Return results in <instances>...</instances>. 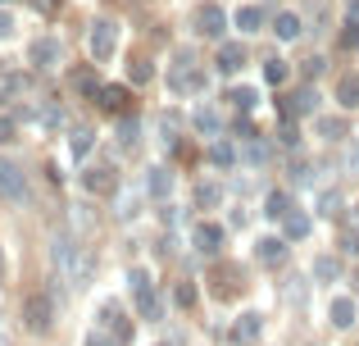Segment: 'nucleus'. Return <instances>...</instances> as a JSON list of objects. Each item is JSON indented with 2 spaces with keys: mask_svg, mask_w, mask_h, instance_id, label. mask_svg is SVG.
Masks as SVG:
<instances>
[{
  "mask_svg": "<svg viewBox=\"0 0 359 346\" xmlns=\"http://www.w3.org/2000/svg\"><path fill=\"white\" fill-rule=\"evenodd\" d=\"M191 27H196V36H205V41H223L228 14H223V5H219V0H205V5H196Z\"/></svg>",
  "mask_w": 359,
  "mask_h": 346,
  "instance_id": "obj_1",
  "label": "nucleus"
},
{
  "mask_svg": "<svg viewBox=\"0 0 359 346\" xmlns=\"http://www.w3.org/2000/svg\"><path fill=\"white\" fill-rule=\"evenodd\" d=\"M50 260H55L64 283H78V241H73L69 232H55L50 237Z\"/></svg>",
  "mask_w": 359,
  "mask_h": 346,
  "instance_id": "obj_2",
  "label": "nucleus"
},
{
  "mask_svg": "<svg viewBox=\"0 0 359 346\" xmlns=\"http://www.w3.org/2000/svg\"><path fill=\"white\" fill-rule=\"evenodd\" d=\"M0 201L27 205V178H23V169H18L14 160H5V155H0Z\"/></svg>",
  "mask_w": 359,
  "mask_h": 346,
  "instance_id": "obj_3",
  "label": "nucleus"
},
{
  "mask_svg": "<svg viewBox=\"0 0 359 346\" xmlns=\"http://www.w3.org/2000/svg\"><path fill=\"white\" fill-rule=\"evenodd\" d=\"M23 324H27V333H50V324H55V301L50 296H41V292H32L23 301Z\"/></svg>",
  "mask_w": 359,
  "mask_h": 346,
  "instance_id": "obj_4",
  "label": "nucleus"
},
{
  "mask_svg": "<svg viewBox=\"0 0 359 346\" xmlns=\"http://www.w3.org/2000/svg\"><path fill=\"white\" fill-rule=\"evenodd\" d=\"M114 46H118V23L114 18H96V23H91V55H96V60H109Z\"/></svg>",
  "mask_w": 359,
  "mask_h": 346,
  "instance_id": "obj_5",
  "label": "nucleus"
},
{
  "mask_svg": "<svg viewBox=\"0 0 359 346\" xmlns=\"http://www.w3.org/2000/svg\"><path fill=\"white\" fill-rule=\"evenodd\" d=\"M132 287H137V310H141V319H159L164 301H159L155 287L146 283V269H132Z\"/></svg>",
  "mask_w": 359,
  "mask_h": 346,
  "instance_id": "obj_6",
  "label": "nucleus"
},
{
  "mask_svg": "<svg viewBox=\"0 0 359 346\" xmlns=\"http://www.w3.org/2000/svg\"><path fill=\"white\" fill-rule=\"evenodd\" d=\"M27 55H32V64H36V69H55V64L64 60V46H60V36H36Z\"/></svg>",
  "mask_w": 359,
  "mask_h": 346,
  "instance_id": "obj_7",
  "label": "nucleus"
},
{
  "mask_svg": "<svg viewBox=\"0 0 359 346\" xmlns=\"http://www.w3.org/2000/svg\"><path fill=\"white\" fill-rule=\"evenodd\" d=\"M191 241H196V251H201V255H214V251H223L228 232H223V223H196Z\"/></svg>",
  "mask_w": 359,
  "mask_h": 346,
  "instance_id": "obj_8",
  "label": "nucleus"
},
{
  "mask_svg": "<svg viewBox=\"0 0 359 346\" xmlns=\"http://www.w3.org/2000/svg\"><path fill=\"white\" fill-rule=\"evenodd\" d=\"M82 187H87L91 196H105V192H114V187H118V173L105 169V164H91V169H82Z\"/></svg>",
  "mask_w": 359,
  "mask_h": 346,
  "instance_id": "obj_9",
  "label": "nucleus"
},
{
  "mask_svg": "<svg viewBox=\"0 0 359 346\" xmlns=\"http://www.w3.org/2000/svg\"><path fill=\"white\" fill-rule=\"evenodd\" d=\"M255 255H259L264 269H282V265H287V241H282V237H264L259 246H255Z\"/></svg>",
  "mask_w": 359,
  "mask_h": 346,
  "instance_id": "obj_10",
  "label": "nucleus"
},
{
  "mask_svg": "<svg viewBox=\"0 0 359 346\" xmlns=\"http://www.w3.org/2000/svg\"><path fill=\"white\" fill-rule=\"evenodd\" d=\"M214 64H219V73H237V69H245V46H237V41H219V55H214Z\"/></svg>",
  "mask_w": 359,
  "mask_h": 346,
  "instance_id": "obj_11",
  "label": "nucleus"
},
{
  "mask_svg": "<svg viewBox=\"0 0 359 346\" xmlns=\"http://www.w3.org/2000/svg\"><path fill=\"white\" fill-rule=\"evenodd\" d=\"M96 105L105 109V114H128V105H132V96H128V87H100V96H96Z\"/></svg>",
  "mask_w": 359,
  "mask_h": 346,
  "instance_id": "obj_12",
  "label": "nucleus"
},
{
  "mask_svg": "<svg viewBox=\"0 0 359 346\" xmlns=\"http://www.w3.org/2000/svg\"><path fill=\"white\" fill-rule=\"evenodd\" d=\"M337 105L359 109V73H341V78H337Z\"/></svg>",
  "mask_w": 359,
  "mask_h": 346,
  "instance_id": "obj_13",
  "label": "nucleus"
},
{
  "mask_svg": "<svg viewBox=\"0 0 359 346\" xmlns=\"http://www.w3.org/2000/svg\"><path fill=\"white\" fill-rule=\"evenodd\" d=\"M273 32H278L282 41H296V36L305 32V23H300V14H291V9H282V14L273 18Z\"/></svg>",
  "mask_w": 359,
  "mask_h": 346,
  "instance_id": "obj_14",
  "label": "nucleus"
},
{
  "mask_svg": "<svg viewBox=\"0 0 359 346\" xmlns=\"http://www.w3.org/2000/svg\"><path fill=\"white\" fill-rule=\"evenodd\" d=\"M327 319H332V328H351L355 324V301L351 296H337V301L327 305Z\"/></svg>",
  "mask_w": 359,
  "mask_h": 346,
  "instance_id": "obj_15",
  "label": "nucleus"
},
{
  "mask_svg": "<svg viewBox=\"0 0 359 346\" xmlns=\"http://www.w3.org/2000/svg\"><path fill=\"white\" fill-rule=\"evenodd\" d=\"M91 146H96V133H91L87 124H82V128H73V133H69V151L78 155V160H87V155H91Z\"/></svg>",
  "mask_w": 359,
  "mask_h": 346,
  "instance_id": "obj_16",
  "label": "nucleus"
},
{
  "mask_svg": "<svg viewBox=\"0 0 359 346\" xmlns=\"http://www.w3.org/2000/svg\"><path fill=\"white\" fill-rule=\"evenodd\" d=\"M168 192H173V173H168V169H150V178H146V196L164 201Z\"/></svg>",
  "mask_w": 359,
  "mask_h": 346,
  "instance_id": "obj_17",
  "label": "nucleus"
},
{
  "mask_svg": "<svg viewBox=\"0 0 359 346\" xmlns=\"http://www.w3.org/2000/svg\"><path fill=\"white\" fill-rule=\"evenodd\" d=\"M73 91H78V96H87V100H96L100 96V78L91 69H78V73H73Z\"/></svg>",
  "mask_w": 359,
  "mask_h": 346,
  "instance_id": "obj_18",
  "label": "nucleus"
},
{
  "mask_svg": "<svg viewBox=\"0 0 359 346\" xmlns=\"http://www.w3.org/2000/svg\"><path fill=\"white\" fill-rule=\"evenodd\" d=\"M232 23H237L241 32H259V27H264V9H259V5H241Z\"/></svg>",
  "mask_w": 359,
  "mask_h": 346,
  "instance_id": "obj_19",
  "label": "nucleus"
},
{
  "mask_svg": "<svg viewBox=\"0 0 359 346\" xmlns=\"http://www.w3.org/2000/svg\"><path fill=\"white\" fill-rule=\"evenodd\" d=\"M264 214H269V219H287V214H291V196H287V192H269Z\"/></svg>",
  "mask_w": 359,
  "mask_h": 346,
  "instance_id": "obj_20",
  "label": "nucleus"
},
{
  "mask_svg": "<svg viewBox=\"0 0 359 346\" xmlns=\"http://www.w3.org/2000/svg\"><path fill=\"white\" fill-rule=\"evenodd\" d=\"M219 201H223V187L219 182H201V187H196V205H201V210H214Z\"/></svg>",
  "mask_w": 359,
  "mask_h": 346,
  "instance_id": "obj_21",
  "label": "nucleus"
},
{
  "mask_svg": "<svg viewBox=\"0 0 359 346\" xmlns=\"http://www.w3.org/2000/svg\"><path fill=\"white\" fill-rule=\"evenodd\" d=\"M173 305H177V310H191V305H196V283H191V278H182V283L173 287Z\"/></svg>",
  "mask_w": 359,
  "mask_h": 346,
  "instance_id": "obj_22",
  "label": "nucleus"
},
{
  "mask_svg": "<svg viewBox=\"0 0 359 346\" xmlns=\"http://www.w3.org/2000/svg\"><path fill=\"white\" fill-rule=\"evenodd\" d=\"M196 133H205V137H219V114H214V109H196Z\"/></svg>",
  "mask_w": 359,
  "mask_h": 346,
  "instance_id": "obj_23",
  "label": "nucleus"
},
{
  "mask_svg": "<svg viewBox=\"0 0 359 346\" xmlns=\"http://www.w3.org/2000/svg\"><path fill=\"white\" fill-rule=\"evenodd\" d=\"M264 78L273 82V87H282V82L291 78V69H287V60H264Z\"/></svg>",
  "mask_w": 359,
  "mask_h": 346,
  "instance_id": "obj_24",
  "label": "nucleus"
},
{
  "mask_svg": "<svg viewBox=\"0 0 359 346\" xmlns=\"http://www.w3.org/2000/svg\"><path fill=\"white\" fill-rule=\"evenodd\" d=\"M314 274L323 278V283H332V278L341 274V260H337V255H318V260H314Z\"/></svg>",
  "mask_w": 359,
  "mask_h": 346,
  "instance_id": "obj_25",
  "label": "nucleus"
},
{
  "mask_svg": "<svg viewBox=\"0 0 359 346\" xmlns=\"http://www.w3.org/2000/svg\"><path fill=\"white\" fill-rule=\"evenodd\" d=\"M282 223H287V237H305V232H309V214L305 210H291Z\"/></svg>",
  "mask_w": 359,
  "mask_h": 346,
  "instance_id": "obj_26",
  "label": "nucleus"
},
{
  "mask_svg": "<svg viewBox=\"0 0 359 346\" xmlns=\"http://www.w3.org/2000/svg\"><path fill=\"white\" fill-rule=\"evenodd\" d=\"M318 109V91L314 87H300L296 91V114H314Z\"/></svg>",
  "mask_w": 359,
  "mask_h": 346,
  "instance_id": "obj_27",
  "label": "nucleus"
},
{
  "mask_svg": "<svg viewBox=\"0 0 359 346\" xmlns=\"http://www.w3.org/2000/svg\"><path fill=\"white\" fill-rule=\"evenodd\" d=\"M259 338V314H241V324H237V342H255Z\"/></svg>",
  "mask_w": 359,
  "mask_h": 346,
  "instance_id": "obj_28",
  "label": "nucleus"
},
{
  "mask_svg": "<svg viewBox=\"0 0 359 346\" xmlns=\"http://www.w3.org/2000/svg\"><path fill=\"white\" fill-rule=\"evenodd\" d=\"M118 137H123V151H137V119H128V114H123Z\"/></svg>",
  "mask_w": 359,
  "mask_h": 346,
  "instance_id": "obj_29",
  "label": "nucleus"
},
{
  "mask_svg": "<svg viewBox=\"0 0 359 346\" xmlns=\"http://www.w3.org/2000/svg\"><path fill=\"white\" fill-rule=\"evenodd\" d=\"M318 133H323L327 142H341V137H346V124H341V119H323V124H318Z\"/></svg>",
  "mask_w": 359,
  "mask_h": 346,
  "instance_id": "obj_30",
  "label": "nucleus"
},
{
  "mask_svg": "<svg viewBox=\"0 0 359 346\" xmlns=\"http://www.w3.org/2000/svg\"><path fill=\"white\" fill-rule=\"evenodd\" d=\"M318 214H327V219H332V214H341V196H337V192H323V196H318Z\"/></svg>",
  "mask_w": 359,
  "mask_h": 346,
  "instance_id": "obj_31",
  "label": "nucleus"
},
{
  "mask_svg": "<svg viewBox=\"0 0 359 346\" xmlns=\"http://www.w3.org/2000/svg\"><path fill=\"white\" fill-rule=\"evenodd\" d=\"M210 160H214V164H232V160H237V151H232V146H228V142H214V151H210Z\"/></svg>",
  "mask_w": 359,
  "mask_h": 346,
  "instance_id": "obj_32",
  "label": "nucleus"
},
{
  "mask_svg": "<svg viewBox=\"0 0 359 346\" xmlns=\"http://www.w3.org/2000/svg\"><path fill=\"white\" fill-rule=\"evenodd\" d=\"M228 100H232L237 109H250V105H255V91H250V87H237V91H228Z\"/></svg>",
  "mask_w": 359,
  "mask_h": 346,
  "instance_id": "obj_33",
  "label": "nucleus"
},
{
  "mask_svg": "<svg viewBox=\"0 0 359 346\" xmlns=\"http://www.w3.org/2000/svg\"><path fill=\"white\" fill-rule=\"evenodd\" d=\"M341 255H359V228L341 232Z\"/></svg>",
  "mask_w": 359,
  "mask_h": 346,
  "instance_id": "obj_34",
  "label": "nucleus"
},
{
  "mask_svg": "<svg viewBox=\"0 0 359 346\" xmlns=\"http://www.w3.org/2000/svg\"><path fill=\"white\" fill-rule=\"evenodd\" d=\"M341 46H346V51H359V18H351V23H346V32H341Z\"/></svg>",
  "mask_w": 359,
  "mask_h": 346,
  "instance_id": "obj_35",
  "label": "nucleus"
},
{
  "mask_svg": "<svg viewBox=\"0 0 359 346\" xmlns=\"http://www.w3.org/2000/svg\"><path fill=\"white\" fill-rule=\"evenodd\" d=\"M146 78H150V64L137 60V64H132V82H146Z\"/></svg>",
  "mask_w": 359,
  "mask_h": 346,
  "instance_id": "obj_36",
  "label": "nucleus"
},
{
  "mask_svg": "<svg viewBox=\"0 0 359 346\" xmlns=\"http://www.w3.org/2000/svg\"><path fill=\"white\" fill-rule=\"evenodd\" d=\"M14 32V14H9V9H0V36H9Z\"/></svg>",
  "mask_w": 359,
  "mask_h": 346,
  "instance_id": "obj_37",
  "label": "nucleus"
},
{
  "mask_svg": "<svg viewBox=\"0 0 359 346\" xmlns=\"http://www.w3.org/2000/svg\"><path fill=\"white\" fill-rule=\"evenodd\" d=\"M0 142H14V119H0Z\"/></svg>",
  "mask_w": 359,
  "mask_h": 346,
  "instance_id": "obj_38",
  "label": "nucleus"
},
{
  "mask_svg": "<svg viewBox=\"0 0 359 346\" xmlns=\"http://www.w3.org/2000/svg\"><path fill=\"white\" fill-rule=\"evenodd\" d=\"M305 73H309V78H318V73H323V60H318V55H314V60H305Z\"/></svg>",
  "mask_w": 359,
  "mask_h": 346,
  "instance_id": "obj_39",
  "label": "nucleus"
},
{
  "mask_svg": "<svg viewBox=\"0 0 359 346\" xmlns=\"http://www.w3.org/2000/svg\"><path fill=\"white\" fill-rule=\"evenodd\" d=\"M346 169H351V173H359V151H351V155H346Z\"/></svg>",
  "mask_w": 359,
  "mask_h": 346,
  "instance_id": "obj_40",
  "label": "nucleus"
},
{
  "mask_svg": "<svg viewBox=\"0 0 359 346\" xmlns=\"http://www.w3.org/2000/svg\"><path fill=\"white\" fill-rule=\"evenodd\" d=\"M351 228H359V205H355V214H351Z\"/></svg>",
  "mask_w": 359,
  "mask_h": 346,
  "instance_id": "obj_41",
  "label": "nucleus"
},
{
  "mask_svg": "<svg viewBox=\"0 0 359 346\" xmlns=\"http://www.w3.org/2000/svg\"><path fill=\"white\" fill-rule=\"evenodd\" d=\"M351 9H355V18H359V0H351Z\"/></svg>",
  "mask_w": 359,
  "mask_h": 346,
  "instance_id": "obj_42",
  "label": "nucleus"
}]
</instances>
